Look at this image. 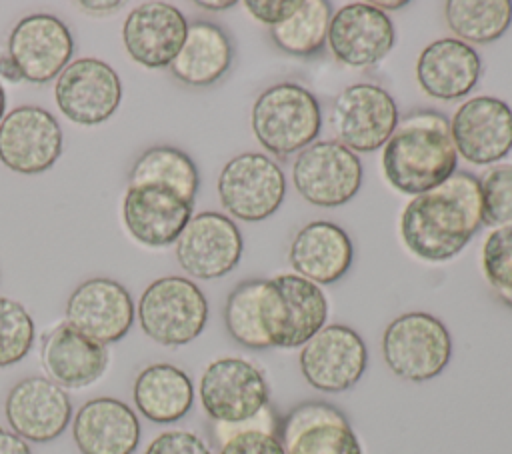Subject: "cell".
<instances>
[{"label":"cell","instance_id":"8992f818","mask_svg":"<svg viewBox=\"0 0 512 454\" xmlns=\"http://www.w3.org/2000/svg\"><path fill=\"white\" fill-rule=\"evenodd\" d=\"M382 356L398 378L426 382L448 366L452 336L440 318L428 312H406L384 328Z\"/></svg>","mask_w":512,"mask_h":454},{"label":"cell","instance_id":"8fae6325","mask_svg":"<svg viewBox=\"0 0 512 454\" xmlns=\"http://www.w3.org/2000/svg\"><path fill=\"white\" fill-rule=\"evenodd\" d=\"M368 350L362 336L346 324H326L304 346L298 366L304 380L328 394L350 390L364 374Z\"/></svg>","mask_w":512,"mask_h":454},{"label":"cell","instance_id":"277c9868","mask_svg":"<svg viewBox=\"0 0 512 454\" xmlns=\"http://www.w3.org/2000/svg\"><path fill=\"white\" fill-rule=\"evenodd\" d=\"M250 124L264 150L286 158L318 138L322 128L320 102L308 88L296 82H280L258 94Z\"/></svg>","mask_w":512,"mask_h":454},{"label":"cell","instance_id":"4fadbf2b","mask_svg":"<svg viewBox=\"0 0 512 454\" xmlns=\"http://www.w3.org/2000/svg\"><path fill=\"white\" fill-rule=\"evenodd\" d=\"M242 234L232 218L220 212L192 214L176 240V260L192 278L214 280L232 272L242 258Z\"/></svg>","mask_w":512,"mask_h":454},{"label":"cell","instance_id":"83f0119b","mask_svg":"<svg viewBox=\"0 0 512 454\" xmlns=\"http://www.w3.org/2000/svg\"><path fill=\"white\" fill-rule=\"evenodd\" d=\"M234 56L228 34L214 22L196 20L188 24L184 44L170 64L176 80L188 86H210L230 68Z\"/></svg>","mask_w":512,"mask_h":454},{"label":"cell","instance_id":"44dd1931","mask_svg":"<svg viewBox=\"0 0 512 454\" xmlns=\"http://www.w3.org/2000/svg\"><path fill=\"white\" fill-rule=\"evenodd\" d=\"M194 202L160 184L128 186L122 220L128 234L144 246H168L178 240L192 218Z\"/></svg>","mask_w":512,"mask_h":454},{"label":"cell","instance_id":"d590c367","mask_svg":"<svg viewBox=\"0 0 512 454\" xmlns=\"http://www.w3.org/2000/svg\"><path fill=\"white\" fill-rule=\"evenodd\" d=\"M482 222L488 226L512 224V164H492L478 178Z\"/></svg>","mask_w":512,"mask_h":454},{"label":"cell","instance_id":"9a60e30c","mask_svg":"<svg viewBox=\"0 0 512 454\" xmlns=\"http://www.w3.org/2000/svg\"><path fill=\"white\" fill-rule=\"evenodd\" d=\"M284 454H364L346 414L326 400L292 406L276 424Z\"/></svg>","mask_w":512,"mask_h":454},{"label":"cell","instance_id":"d4e9b609","mask_svg":"<svg viewBox=\"0 0 512 454\" xmlns=\"http://www.w3.org/2000/svg\"><path fill=\"white\" fill-rule=\"evenodd\" d=\"M482 62L472 44L458 38L430 42L416 60V80L422 92L436 100L466 96L478 82Z\"/></svg>","mask_w":512,"mask_h":454},{"label":"cell","instance_id":"3957f363","mask_svg":"<svg viewBox=\"0 0 512 454\" xmlns=\"http://www.w3.org/2000/svg\"><path fill=\"white\" fill-rule=\"evenodd\" d=\"M258 312L268 346L290 350L326 326L328 298L318 284L298 274H278L262 280Z\"/></svg>","mask_w":512,"mask_h":454},{"label":"cell","instance_id":"e0dca14e","mask_svg":"<svg viewBox=\"0 0 512 454\" xmlns=\"http://www.w3.org/2000/svg\"><path fill=\"white\" fill-rule=\"evenodd\" d=\"M450 136L466 162L496 164L512 150V108L494 96L468 98L450 120Z\"/></svg>","mask_w":512,"mask_h":454},{"label":"cell","instance_id":"8d00e7d4","mask_svg":"<svg viewBox=\"0 0 512 454\" xmlns=\"http://www.w3.org/2000/svg\"><path fill=\"white\" fill-rule=\"evenodd\" d=\"M144 454H212V450L190 430H166L152 438Z\"/></svg>","mask_w":512,"mask_h":454},{"label":"cell","instance_id":"ba28073f","mask_svg":"<svg viewBox=\"0 0 512 454\" xmlns=\"http://www.w3.org/2000/svg\"><path fill=\"white\" fill-rule=\"evenodd\" d=\"M216 190L230 216L260 222L280 208L286 196V176L270 156L242 152L224 164Z\"/></svg>","mask_w":512,"mask_h":454},{"label":"cell","instance_id":"f1b7e54d","mask_svg":"<svg viewBox=\"0 0 512 454\" xmlns=\"http://www.w3.org/2000/svg\"><path fill=\"white\" fill-rule=\"evenodd\" d=\"M160 184L176 190L186 200L194 202L200 176L194 160L174 146H152L144 150L128 176V186Z\"/></svg>","mask_w":512,"mask_h":454},{"label":"cell","instance_id":"4dcf8cb0","mask_svg":"<svg viewBox=\"0 0 512 454\" xmlns=\"http://www.w3.org/2000/svg\"><path fill=\"white\" fill-rule=\"evenodd\" d=\"M330 18V2L302 0L298 10L288 20L270 28V38L282 52L298 58H308L324 48Z\"/></svg>","mask_w":512,"mask_h":454},{"label":"cell","instance_id":"74e56055","mask_svg":"<svg viewBox=\"0 0 512 454\" xmlns=\"http://www.w3.org/2000/svg\"><path fill=\"white\" fill-rule=\"evenodd\" d=\"M300 4L302 0H246L244 8L252 18L272 28L288 20Z\"/></svg>","mask_w":512,"mask_h":454},{"label":"cell","instance_id":"ee69618b","mask_svg":"<svg viewBox=\"0 0 512 454\" xmlns=\"http://www.w3.org/2000/svg\"><path fill=\"white\" fill-rule=\"evenodd\" d=\"M4 106H6V96H4V88H2V84H0V122H2V118H4Z\"/></svg>","mask_w":512,"mask_h":454},{"label":"cell","instance_id":"603a6c76","mask_svg":"<svg viewBox=\"0 0 512 454\" xmlns=\"http://www.w3.org/2000/svg\"><path fill=\"white\" fill-rule=\"evenodd\" d=\"M72 438L80 454H134L140 444V420L126 402L98 396L76 410Z\"/></svg>","mask_w":512,"mask_h":454},{"label":"cell","instance_id":"52a82bcc","mask_svg":"<svg viewBox=\"0 0 512 454\" xmlns=\"http://www.w3.org/2000/svg\"><path fill=\"white\" fill-rule=\"evenodd\" d=\"M200 404L216 424H242L260 416L270 402L264 372L250 360L224 356L212 360L198 384Z\"/></svg>","mask_w":512,"mask_h":454},{"label":"cell","instance_id":"d6a6232c","mask_svg":"<svg viewBox=\"0 0 512 454\" xmlns=\"http://www.w3.org/2000/svg\"><path fill=\"white\" fill-rule=\"evenodd\" d=\"M216 432L220 440L218 454H284L268 408L242 424H216Z\"/></svg>","mask_w":512,"mask_h":454},{"label":"cell","instance_id":"5bb4252c","mask_svg":"<svg viewBox=\"0 0 512 454\" xmlns=\"http://www.w3.org/2000/svg\"><path fill=\"white\" fill-rule=\"evenodd\" d=\"M54 98L70 122L96 126L116 112L122 98V84L110 64L86 56L70 62L56 76Z\"/></svg>","mask_w":512,"mask_h":454},{"label":"cell","instance_id":"7a4b0ae2","mask_svg":"<svg viewBox=\"0 0 512 454\" xmlns=\"http://www.w3.org/2000/svg\"><path fill=\"white\" fill-rule=\"evenodd\" d=\"M458 168L450 120L436 110H416L398 120L382 148L386 182L408 196L424 194L446 182Z\"/></svg>","mask_w":512,"mask_h":454},{"label":"cell","instance_id":"ab89813d","mask_svg":"<svg viewBox=\"0 0 512 454\" xmlns=\"http://www.w3.org/2000/svg\"><path fill=\"white\" fill-rule=\"evenodd\" d=\"M78 6L88 14L104 16V14H114L122 6V2H86V0H82V2H78Z\"/></svg>","mask_w":512,"mask_h":454},{"label":"cell","instance_id":"b9f144b4","mask_svg":"<svg viewBox=\"0 0 512 454\" xmlns=\"http://www.w3.org/2000/svg\"><path fill=\"white\" fill-rule=\"evenodd\" d=\"M198 8H204V10H212V12H222V10H228L232 6H236V0H198L194 2Z\"/></svg>","mask_w":512,"mask_h":454},{"label":"cell","instance_id":"ffe728a7","mask_svg":"<svg viewBox=\"0 0 512 454\" xmlns=\"http://www.w3.org/2000/svg\"><path fill=\"white\" fill-rule=\"evenodd\" d=\"M66 322L88 338L108 346L122 340L136 316L130 292L112 278H88L66 300Z\"/></svg>","mask_w":512,"mask_h":454},{"label":"cell","instance_id":"f546056e","mask_svg":"<svg viewBox=\"0 0 512 454\" xmlns=\"http://www.w3.org/2000/svg\"><path fill=\"white\" fill-rule=\"evenodd\" d=\"M444 18L454 38L472 44L498 40L512 22L510 0H448Z\"/></svg>","mask_w":512,"mask_h":454},{"label":"cell","instance_id":"5b68a950","mask_svg":"<svg viewBox=\"0 0 512 454\" xmlns=\"http://www.w3.org/2000/svg\"><path fill=\"white\" fill-rule=\"evenodd\" d=\"M136 316L150 340L176 348L202 334L208 322V300L192 280L162 276L144 288Z\"/></svg>","mask_w":512,"mask_h":454},{"label":"cell","instance_id":"836d02e7","mask_svg":"<svg viewBox=\"0 0 512 454\" xmlns=\"http://www.w3.org/2000/svg\"><path fill=\"white\" fill-rule=\"evenodd\" d=\"M36 338L30 312L14 298L0 296V368L18 364Z\"/></svg>","mask_w":512,"mask_h":454},{"label":"cell","instance_id":"e575fe53","mask_svg":"<svg viewBox=\"0 0 512 454\" xmlns=\"http://www.w3.org/2000/svg\"><path fill=\"white\" fill-rule=\"evenodd\" d=\"M480 262L492 292L512 308V224L498 226L486 236Z\"/></svg>","mask_w":512,"mask_h":454},{"label":"cell","instance_id":"6da1fadb","mask_svg":"<svg viewBox=\"0 0 512 454\" xmlns=\"http://www.w3.org/2000/svg\"><path fill=\"white\" fill-rule=\"evenodd\" d=\"M478 178L454 172L440 186L414 196L400 216V238L410 254L428 262L454 258L482 226Z\"/></svg>","mask_w":512,"mask_h":454},{"label":"cell","instance_id":"60d3db41","mask_svg":"<svg viewBox=\"0 0 512 454\" xmlns=\"http://www.w3.org/2000/svg\"><path fill=\"white\" fill-rule=\"evenodd\" d=\"M0 76L8 82H22V76L8 54H0Z\"/></svg>","mask_w":512,"mask_h":454},{"label":"cell","instance_id":"7c38bea8","mask_svg":"<svg viewBox=\"0 0 512 454\" xmlns=\"http://www.w3.org/2000/svg\"><path fill=\"white\" fill-rule=\"evenodd\" d=\"M64 148L58 120L40 106H16L0 122V162L18 174H40Z\"/></svg>","mask_w":512,"mask_h":454},{"label":"cell","instance_id":"484cf974","mask_svg":"<svg viewBox=\"0 0 512 454\" xmlns=\"http://www.w3.org/2000/svg\"><path fill=\"white\" fill-rule=\"evenodd\" d=\"M354 248L348 232L326 220L302 226L288 248V262L294 272L314 284H334L350 268Z\"/></svg>","mask_w":512,"mask_h":454},{"label":"cell","instance_id":"2e32d148","mask_svg":"<svg viewBox=\"0 0 512 454\" xmlns=\"http://www.w3.org/2000/svg\"><path fill=\"white\" fill-rule=\"evenodd\" d=\"M4 416L26 442L56 440L72 422V402L62 386L46 376H26L6 394Z\"/></svg>","mask_w":512,"mask_h":454},{"label":"cell","instance_id":"f35d334b","mask_svg":"<svg viewBox=\"0 0 512 454\" xmlns=\"http://www.w3.org/2000/svg\"><path fill=\"white\" fill-rule=\"evenodd\" d=\"M0 454H32V448L12 430L0 428Z\"/></svg>","mask_w":512,"mask_h":454},{"label":"cell","instance_id":"ac0fdd59","mask_svg":"<svg viewBox=\"0 0 512 454\" xmlns=\"http://www.w3.org/2000/svg\"><path fill=\"white\" fill-rule=\"evenodd\" d=\"M326 42L340 64L368 68L394 48L396 30L390 16L372 2H350L332 12Z\"/></svg>","mask_w":512,"mask_h":454},{"label":"cell","instance_id":"7bdbcfd3","mask_svg":"<svg viewBox=\"0 0 512 454\" xmlns=\"http://www.w3.org/2000/svg\"><path fill=\"white\" fill-rule=\"evenodd\" d=\"M374 6H378L380 10H398V8H404V6H408V2H384V0H376V2H372Z\"/></svg>","mask_w":512,"mask_h":454},{"label":"cell","instance_id":"d6986e66","mask_svg":"<svg viewBox=\"0 0 512 454\" xmlns=\"http://www.w3.org/2000/svg\"><path fill=\"white\" fill-rule=\"evenodd\" d=\"M74 52L68 26L54 14H30L16 22L8 36V56L22 80L46 84L56 78Z\"/></svg>","mask_w":512,"mask_h":454},{"label":"cell","instance_id":"30bf717a","mask_svg":"<svg viewBox=\"0 0 512 454\" xmlns=\"http://www.w3.org/2000/svg\"><path fill=\"white\" fill-rule=\"evenodd\" d=\"M398 106L388 90L372 82L346 86L332 102L330 122L340 144L352 152H374L398 126Z\"/></svg>","mask_w":512,"mask_h":454},{"label":"cell","instance_id":"cb8c5ba5","mask_svg":"<svg viewBox=\"0 0 512 454\" xmlns=\"http://www.w3.org/2000/svg\"><path fill=\"white\" fill-rule=\"evenodd\" d=\"M40 364L64 390L86 388L106 372L108 350L64 320L42 336Z\"/></svg>","mask_w":512,"mask_h":454},{"label":"cell","instance_id":"7402d4cb","mask_svg":"<svg viewBox=\"0 0 512 454\" xmlns=\"http://www.w3.org/2000/svg\"><path fill=\"white\" fill-rule=\"evenodd\" d=\"M188 32L184 14L168 2L148 0L134 6L122 24L128 56L146 68L170 66Z\"/></svg>","mask_w":512,"mask_h":454},{"label":"cell","instance_id":"1f68e13d","mask_svg":"<svg viewBox=\"0 0 512 454\" xmlns=\"http://www.w3.org/2000/svg\"><path fill=\"white\" fill-rule=\"evenodd\" d=\"M262 278L242 280L236 284L224 304V326L228 336L250 350L270 348L260 326L258 298H260Z\"/></svg>","mask_w":512,"mask_h":454},{"label":"cell","instance_id":"4316f807","mask_svg":"<svg viewBox=\"0 0 512 454\" xmlns=\"http://www.w3.org/2000/svg\"><path fill=\"white\" fill-rule=\"evenodd\" d=\"M136 410L154 424L182 420L194 404V384L190 376L168 362H156L138 372L132 386Z\"/></svg>","mask_w":512,"mask_h":454},{"label":"cell","instance_id":"9c48e42d","mask_svg":"<svg viewBox=\"0 0 512 454\" xmlns=\"http://www.w3.org/2000/svg\"><path fill=\"white\" fill-rule=\"evenodd\" d=\"M292 182L308 204L336 208L358 194L362 162L338 140H318L296 154Z\"/></svg>","mask_w":512,"mask_h":454}]
</instances>
